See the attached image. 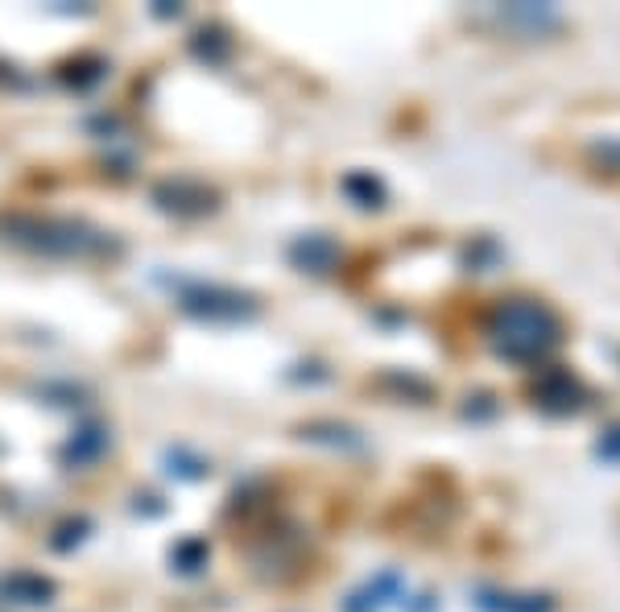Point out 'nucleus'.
<instances>
[{"label": "nucleus", "mask_w": 620, "mask_h": 612, "mask_svg": "<svg viewBox=\"0 0 620 612\" xmlns=\"http://www.w3.org/2000/svg\"><path fill=\"white\" fill-rule=\"evenodd\" d=\"M472 604L480 612H555L559 600L546 592H501V588H476Z\"/></svg>", "instance_id": "nucleus-5"}, {"label": "nucleus", "mask_w": 620, "mask_h": 612, "mask_svg": "<svg viewBox=\"0 0 620 612\" xmlns=\"http://www.w3.org/2000/svg\"><path fill=\"white\" fill-rule=\"evenodd\" d=\"M592 154L604 161V166H612V170H620V137H604L592 145Z\"/></svg>", "instance_id": "nucleus-12"}, {"label": "nucleus", "mask_w": 620, "mask_h": 612, "mask_svg": "<svg viewBox=\"0 0 620 612\" xmlns=\"http://www.w3.org/2000/svg\"><path fill=\"white\" fill-rule=\"evenodd\" d=\"M344 191H348V199L360 203V207H381V203H385V182L372 178L369 170H356V175L344 178Z\"/></svg>", "instance_id": "nucleus-8"}, {"label": "nucleus", "mask_w": 620, "mask_h": 612, "mask_svg": "<svg viewBox=\"0 0 620 612\" xmlns=\"http://www.w3.org/2000/svg\"><path fill=\"white\" fill-rule=\"evenodd\" d=\"M534 406L550 418L580 415L583 406H587V385L571 369H546L534 381Z\"/></svg>", "instance_id": "nucleus-3"}, {"label": "nucleus", "mask_w": 620, "mask_h": 612, "mask_svg": "<svg viewBox=\"0 0 620 612\" xmlns=\"http://www.w3.org/2000/svg\"><path fill=\"white\" fill-rule=\"evenodd\" d=\"M182 307L199 319H249L257 311L249 295H236V290H224V286H187Z\"/></svg>", "instance_id": "nucleus-4"}, {"label": "nucleus", "mask_w": 620, "mask_h": 612, "mask_svg": "<svg viewBox=\"0 0 620 612\" xmlns=\"http://www.w3.org/2000/svg\"><path fill=\"white\" fill-rule=\"evenodd\" d=\"M488 344L513 364H538L562 344V319L538 298H509L488 319Z\"/></svg>", "instance_id": "nucleus-1"}, {"label": "nucleus", "mask_w": 620, "mask_h": 612, "mask_svg": "<svg viewBox=\"0 0 620 612\" xmlns=\"http://www.w3.org/2000/svg\"><path fill=\"white\" fill-rule=\"evenodd\" d=\"M55 592L46 579L38 575H13V579H4V596H13L21 604H46V596Z\"/></svg>", "instance_id": "nucleus-9"}, {"label": "nucleus", "mask_w": 620, "mask_h": 612, "mask_svg": "<svg viewBox=\"0 0 620 612\" xmlns=\"http://www.w3.org/2000/svg\"><path fill=\"white\" fill-rule=\"evenodd\" d=\"M596 455H600L604 464H620V422L617 427H608L600 435V443H596Z\"/></svg>", "instance_id": "nucleus-11"}, {"label": "nucleus", "mask_w": 620, "mask_h": 612, "mask_svg": "<svg viewBox=\"0 0 620 612\" xmlns=\"http://www.w3.org/2000/svg\"><path fill=\"white\" fill-rule=\"evenodd\" d=\"M290 261L298 269H307V274H327V269H335V261H339V244L331 237H323V232H310V237H302L290 249Z\"/></svg>", "instance_id": "nucleus-7"}, {"label": "nucleus", "mask_w": 620, "mask_h": 612, "mask_svg": "<svg viewBox=\"0 0 620 612\" xmlns=\"http://www.w3.org/2000/svg\"><path fill=\"white\" fill-rule=\"evenodd\" d=\"M4 232H13V240L21 244H34L41 253H59V257L99 249L96 232H87L83 224H71V219H13Z\"/></svg>", "instance_id": "nucleus-2"}, {"label": "nucleus", "mask_w": 620, "mask_h": 612, "mask_svg": "<svg viewBox=\"0 0 620 612\" xmlns=\"http://www.w3.org/2000/svg\"><path fill=\"white\" fill-rule=\"evenodd\" d=\"M402 592H406V579L397 572H381L377 579L360 584V588L344 600V612H381L385 604L402 600Z\"/></svg>", "instance_id": "nucleus-6"}, {"label": "nucleus", "mask_w": 620, "mask_h": 612, "mask_svg": "<svg viewBox=\"0 0 620 612\" xmlns=\"http://www.w3.org/2000/svg\"><path fill=\"white\" fill-rule=\"evenodd\" d=\"M104 443H108V439H104V431H83V439H79V443H71V452H67V455H75V459H92V455L104 452Z\"/></svg>", "instance_id": "nucleus-10"}]
</instances>
